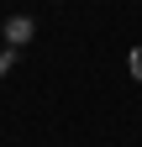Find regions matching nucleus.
<instances>
[{
  "label": "nucleus",
  "instance_id": "f257e3e1",
  "mask_svg": "<svg viewBox=\"0 0 142 147\" xmlns=\"http://www.w3.org/2000/svg\"><path fill=\"white\" fill-rule=\"evenodd\" d=\"M132 74H137V79H142V47L132 53Z\"/></svg>",
  "mask_w": 142,
  "mask_h": 147
}]
</instances>
